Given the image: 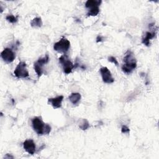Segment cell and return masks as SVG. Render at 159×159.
I'll use <instances>...</instances> for the list:
<instances>
[{
  "label": "cell",
  "instance_id": "cell-1",
  "mask_svg": "<svg viewBox=\"0 0 159 159\" xmlns=\"http://www.w3.org/2000/svg\"><path fill=\"white\" fill-rule=\"evenodd\" d=\"M124 64L122 66V70L126 74H130L137 67V62L134 55L129 50L126 52L124 57Z\"/></svg>",
  "mask_w": 159,
  "mask_h": 159
},
{
  "label": "cell",
  "instance_id": "cell-2",
  "mask_svg": "<svg viewBox=\"0 0 159 159\" xmlns=\"http://www.w3.org/2000/svg\"><path fill=\"white\" fill-rule=\"evenodd\" d=\"M32 125L34 130L38 135L49 134L51 131V127L45 124L40 117H35L32 119Z\"/></svg>",
  "mask_w": 159,
  "mask_h": 159
},
{
  "label": "cell",
  "instance_id": "cell-3",
  "mask_svg": "<svg viewBox=\"0 0 159 159\" xmlns=\"http://www.w3.org/2000/svg\"><path fill=\"white\" fill-rule=\"evenodd\" d=\"M70 47V41L64 37L61 39L59 41H58L57 43H55L54 45V49L55 51L60 53H63L64 54L68 52Z\"/></svg>",
  "mask_w": 159,
  "mask_h": 159
},
{
  "label": "cell",
  "instance_id": "cell-4",
  "mask_svg": "<svg viewBox=\"0 0 159 159\" xmlns=\"http://www.w3.org/2000/svg\"><path fill=\"white\" fill-rule=\"evenodd\" d=\"M26 66V63L25 62H19L14 72L15 76L18 78H26L29 77V73Z\"/></svg>",
  "mask_w": 159,
  "mask_h": 159
},
{
  "label": "cell",
  "instance_id": "cell-5",
  "mask_svg": "<svg viewBox=\"0 0 159 159\" xmlns=\"http://www.w3.org/2000/svg\"><path fill=\"white\" fill-rule=\"evenodd\" d=\"M59 62L62 65L65 73L69 74L72 73V70L75 69V65L70 60L68 56L63 54L59 58Z\"/></svg>",
  "mask_w": 159,
  "mask_h": 159
},
{
  "label": "cell",
  "instance_id": "cell-6",
  "mask_svg": "<svg viewBox=\"0 0 159 159\" xmlns=\"http://www.w3.org/2000/svg\"><path fill=\"white\" fill-rule=\"evenodd\" d=\"M3 60L7 63H10L14 61L16 58V54L13 50L10 48H6L1 54Z\"/></svg>",
  "mask_w": 159,
  "mask_h": 159
},
{
  "label": "cell",
  "instance_id": "cell-7",
  "mask_svg": "<svg viewBox=\"0 0 159 159\" xmlns=\"http://www.w3.org/2000/svg\"><path fill=\"white\" fill-rule=\"evenodd\" d=\"M99 72L100 73H101L103 81L105 83L110 84V83H113L114 81V79L112 77V74L111 72L107 67H106V66L100 69Z\"/></svg>",
  "mask_w": 159,
  "mask_h": 159
},
{
  "label": "cell",
  "instance_id": "cell-8",
  "mask_svg": "<svg viewBox=\"0 0 159 159\" xmlns=\"http://www.w3.org/2000/svg\"><path fill=\"white\" fill-rule=\"evenodd\" d=\"M23 147L25 150H26L28 154L31 155H33L35 154L36 147V144L34 143V142L33 140L28 139V140H25L23 143Z\"/></svg>",
  "mask_w": 159,
  "mask_h": 159
},
{
  "label": "cell",
  "instance_id": "cell-9",
  "mask_svg": "<svg viewBox=\"0 0 159 159\" xmlns=\"http://www.w3.org/2000/svg\"><path fill=\"white\" fill-rule=\"evenodd\" d=\"M63 99V96H58L54 98H49L48 99L49 103L51 104L54 109L60 108L62 106V103Z\"/></svg>",
  "mask_w": 159,
  "mask_h": 159
},
{
  "label": "cell",
  "instance_id": "cell-10",
  "mask_svg": "<svg viewBox=\"0 0 159 159\" xmlns=\"http://www.w3.org/2000/svg\"><path fill=\"white\" fill-rule=\"evenodd\" d=\"M156 35V31L153 32H147L145 34V36L142 39V44H145L147 46H150V40L153 39Z\"/></svg>",
  "mask_w": 159,
  "mask_h": 159
},
{
  "label": "cell",
  "instance_id": "cell-11",
  "mask_svg": "<svg viewBox=\"0 0 159 159\" xmlns=\"http://www.w3.org/2000/svg\"><path fill=\"white\" fill-rule=\"evenodd\" d=\"M81 98V95L80 93H73L69 97V99L70 101V102L73 105H76L78 104V103L80 102Z\"/></svg>",
  "mask_w": 159,
  "mask_h": 159
},
{
  "label": "cell",
  "instance_id": "cell-12",
  "mask_svg": "<svg viewBox=\"0 0 159 159\" xmlns=\"http://www.w3.org/2000/svg\"><path fill=\"white\" fill-rule=\"evenodd\" d=\"M102 3V1H98V0H88L85 3V6L88 9H91L95 7H99Z\"/></svg>",
  "mask_w": 159,
  "mask_h": 159
},
{
  "label": "cell",
  "instance_id": "cell-13",
  "mask_svg": "<svg viewBox=\"0 0 159 159\" xmlns=\"http://www.w3.org/2000/svg\"><path fill=\"white\" fill-rule=\"evenodd\" d=\"M43 65H42V64H40V63H39L37 61L34 63V70L36 71V73L37 74L38 77H40L43 73Z\"/></svg>",
  "mask_w": 159,
  "mask_h": 159
},
{
  "label": "cell",
  "instance_id": "cell-14",
  "mask_svg": "<svg viewBox=\"0 0 159 159\" xmlns=\"http://www.w3.org/2000/svg\"><path fill=\"white\" fill-rule=\"evenodd\" d=\"M31 25L32 28H40L43 25V21L40 18H36L32 20Z\"/></svg>",
  "mask_w": 159,
  "mask_h": 159
},
{
  "label": "cell",
  "instance_id": "cell-15",
  "mask_svg": "<svg viewBox=\"0 0 159 159\" xmlns=\"http://www.w3.org/2000/svg\"><path fill=\"white\" fill-rule=\"evenodd\" d=\"M99 13V7H95L93 8H91L90 9L88 13L87 16H97Z\"/></svg>",
  "mask_w": 159,
  "mask_h": 159
},
{
  "label": "cell",
  "instance_id": "cell-16",
  "mask_svg": "<svg viewBox=\"0 0 159 159\" xmlns=\"http://www.w3.org/2000/svg\"><path fill=\"white\" fill-rule=\"evenodd\" d=\"M19 16H14L13 15H8L6 17V19L10 23L14 24L18 21Z\"/></svg>",
  "mask_w": 159,
  "mask_h": 159
},
{
  "label": "cell",
  "instance_id": "cell-17",
  "mask_svg": "<svg viewBox=\"0 0 159 159\" xmlns=\"http://www.w3.org/2000/svg\"><path fill=\"white\" fill-rule=\"evenodd\" d=\"M90 128V124L87 119H83L82 122L80 124V128L82 130H87Z\"/></svg>",
  "mask_w": 159,
  "mask_h": 159
},
{
  "label": "cell",
  "instance_id": "cell-18",
  "mask_svg": "<svg viewBox=\"0 0 159 159\" xmlns=\"http://www.w3.org/2000/svg\"><path fill=\"white\" fill-rule=\"evenodd\" d=\"M49 57L48 55H46L45 57H44L43 58H39V59L37 60V62L39 63L42 64L43 65L49 62Z\"/></svg>",
  "mask_w": 159,
  "mask_h": 159
},
{
  "label": "cell",
  "instance_id": "cell-19",
  "mask_svg": "<svg viewBox=\"0 0 159 159\" xmlns=\"http://www.w3.org/2000/svg\"><path fill=\"white\" fill-rule=\"evenodd\" d=\"M108 61L111 62V63H114L116 66L118 65V60H116V58L114 57L111 56L110 57H108Z\"/></svg>",
  "mask_w": 159,
  "mask_h": 159
},
{
  "label": "cell",
  "instance_id": "cell-20",
  "mask_svg": "<svg viewBox=\"0 0 159 159\" xmlns=\"http://www.w3.org/2000/svg\"><path fill=\"white\" fill-rule=\"evenodd\" d=\"M129 129L128 126H126V125H122V128H121V132L123 134H128L129 133Z\"/></svg>",
  "mask_w": 159,
  "mask_h": 159
},
{
  "label": "cell",
  "instance_id": "cell-21",
  "mask_svg": "<svg viewBox=\"0 0 159 159\" xmlns=\"http://www.w3.org/2000/svg\"><path fill=\"white\" fill-rule=\"evenodd\" d=\"M103 40V37L102 36H98L96 37V43H100V42H102Z\"/></svg>",
  "mask_w": 159,
  "mask_h": 159
},
{
  "label": "cell",
  "instance_id": "cell-22",
  "mask_svg": "<svg viewBox=\"0 0 159 159\" xmlns=\"http://www.w3.org/2000/svg\"><path fill=\"white\" fill-rule=\"evenodd\" d=\"M7 155H8L6 154V155L4 157V158H13V156H11V155H10H10H9V156H7Z\"/></svg>",
  "mask_w": 159,
  "mask_h": 159
}]
</instances>
